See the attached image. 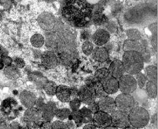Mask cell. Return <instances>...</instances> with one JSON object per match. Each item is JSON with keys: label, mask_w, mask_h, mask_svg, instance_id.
I'll use <instances>...</instances> for the list:
<instances>
[{"label": "cell", "mask_w": 158, "mask_h": 129, "mask_svg": "<svg viewBox=\"0 0 158 129\" xmlns=\"http://www.w3.org/2000/svg\"><path fill=\"white\" fill-rule=\"evenodd\" d=\"M93 8L86 0H65L62 14L66 20L75 24L85 16L92 15Z\"/></svg>", "instance_id": "cell-1"}, {"label": "cell", "mask_w": 158, "mask_h": 129, "mask_svg": "<svg viewBox=\"0 0 158 129\" xmlns=\"http://www.w3.org/2000/svg\"><path fill=\"white\" fill-rule=\"evenodd\" d=\"M121 62L125 73L131 75L140 72L144 67L142 56L137 51H125L123 54Z\"/></svg>", "instance_id": "cell-2"}, {"label": "cell", "mask_w": 158, "mask_h": 129, "mask_svg": "<svg viewBox=\"0 0 158 129\" xmlns=\"http://www.w3.org/2000/svg\"><path fill=\"white\" fill-rule=\"evenodd\" d=\"M128 119L131 126L139 129L148 125L150 115L148 110L142 107L136 106L129 111Z\"/></svg>", "instance_id": "cell-3"}, {"label": "cell", "mask_w": 158, "mask_h": 129, "mask_svg": "<svg viewBox=\"0 0 158 129\" xmlns=\"http://www.w3.org/2000/svg\"><path fill=\"white\" fill-rule=\"evenodd\" d=\"M24 122L31 129H38L44 122L41 111L33 107L26 110L24 115Z\"/></svg>", "instance_id": "cell-4"}, {"label": "cell", "mask_w": 158, "mask_h": 129, "mask_svg": "<svg viewBox=\"0 0 158 129\" xmlns=\"http://www.w3.org/2000/svg\"><path fill=\"white\" fill-rule=\"evenodd\" d=\"M119 90L122 93L131 95L137 89V84L133 75L124 74L118 79Z\"/></svg>", "instance_id": "cell-5"}, {"label": "cell", "mask_w": 158, "mask_h": 129, "mask_svg": "<svg viewBox=\"0 0 158 129\" xmlns=\"http://www.w3.org/2000/svg\"><path fill=\"white\" fill-rule=\"evenodd\" d=\"M114 100L116 108L127 113H129L131 110L137 106V104L131 95L121 93Z\"/></svg>", "instance_id": "cell-6"}, {"label": "cell", "mask_w": 158, "mask_h": 129, "mask_svg": "<svg viewBox=\"0 0 158 129\" xmlns=\"http://www.w3.org/2000/svg\"><path fill=\"white\" fill-rule=\"evenodd\" d=\"M38 23L43 30L52 32L57 26V20L53 15L50 13L44 12L38 17Z\"/></svg>", "instance_id": "cell-7"}, {"label": "cell", "mask_w": 158, "mask_h": 129, "mask_svg": "<svg viewBox=\"0 0 158 129\" xmlns=\"http://www.w3.org/2000/svg\"><path fill=\"white\" fill-rule=\"evenodd\" d=\"M110 115L112 120V125L121 129L130 126L128 113L117 109Z\"/></svg>", "instance_id": "cell-8"}, {"label": "cell", "mask_w": 158, "mask_h": 129, "mask_svg": "<svg viewBox=\"0 0 158 129\" xmlns=\"http://www.w3.org/2000/svg\"><path fill=\"white\" fill-rule=\"evenodd\" d=\"M78 98L85 104H89L97 99L94 87L88 86H85L79 90Z\"/></svg>", "instance_id": "cell-9"}, {"label": "cell", "mask_w": 158, "mask_h": 129, "mask_svg": "<svg viewBox=\"0 0 158 129\" xmlns=\"http://www.w3.org/2000/svg\"><path fill=\"white\" fill-rule=\"evenodd\" d=\"M93 119L94 125L98 128H104L112 124L110 115L102 111H98L94 114Z\"/></svg>", "instance_id": "cell-10"}, {"label": "cell", "mask_w": 158, "mask_h": 129, "mask_svg": "<svg viewBox=\"0 0 158 129\" xmlns=\"http://www.w3.org/2000/svg\"><path fill=\"white\" fill-rule=\"evenodd\" d=\"M41 62L45 68H54L59 63L58 56L52 51H44L41 56Z\"/></svg>", "instance_id": "cell-11"}, {"label": "cell", "mask_w": 158, "mask_h": 129, "mask_svg": "<svg viewBox=\"0 0 158 129\" xmlns=\"http://www.w3.org/2000/svg\"><path fill=\"white\" fill-rule=\"evenodd\" d=\"M100 111H102L109 114H111L116 110L115 100L114 98L108 96L100 98L98 102Z\"/></svg>", "instance_id": "cell-12"}, {"label": "cell", "mask_w": 158, "mask_h": 129, "mask_svg": "<svg viewBox=\"0 0 158 129\" xmlns=\"http://www.w3.org/2000/svg\"><path fill=\"white\" fill-rule=\"evenodd\" d=\"M19 99L21 104L27 109L35 107L37 99L35 94L31 91L27 90H24L21 92L19 96Z\"/></svg>", "instance_id": "cell-13"}, {"label": "cell", "mask_w": 158, "mask_h": 129, "mask_svg": "<svg viewBox=\"0 0 158 129\" xmlns=\"http://www.w3.org/2000/svg\"><path fill=\"white\" fill-rule=\"evenodd\" d=\"M110 39V34L105 29H97L92 36V40L97 46H103L106 44Z\"/></svg>", "instance_id": "cell-14"}, {"label": "cell", "mask_w": 158, "mask_h": 129, "mask_svg": "<svg viewBox=\"0 0 158 129\" xmlns=\"http://www.w3.org/2000/svg\"><path fill=\"white\" fill-rule=\"evenodd\" d=\"M57 107L54 102L49 101L44 104L41 110L42 116L44 122H51L55 117Z\"/></svg>", "instance_id": "cell-15"}, {"label": "cell", "mask_w": 158, "mask_h": 129, "mask_svg": "<svg viewBox=\"0 0 158 129\" xmlns=\"http://www.w3.org/2000/svg\"><path fill=\"white\" fill-rule=\"evenodd\" d=\"M102 85L107 95H113L119 90L118 79L110 75L102 83Z\"/></svg>", "instance_id": "cell-16"}, {"label": "cell", "mask_w": 158, "mask_h": 129, "mask_svg": "<svg viewBox=\"0 0 158 129\" xmlns=\"http://www.w3.org/2000/svg\"><path fill=\"white\" fill-rule=\"evenodd\" d=\"M109 75L117 79H119L125 73L123 63L119 60H116L112 62L108 68Z\"/></svg>", "instance_id": "cell-17"}, {"label": "cell", "mask_w": 158, "mask_h": 129, "mask_svg": "<svg viewBox=\"0 0 158 129\" xmlns=\"http://www.w3.org/2000/svg\"><path fill=\"white\" fill-rule=\"evenodd\" d=\"M131 96H133L136 104H141L142 107L143 108L144 107L145 105H146L145 107V109H146L147 104H148L149 98L145 89L140 88L137 89L131 94Z\"/></svg>", "instance_id": "cell-18"}, {"label": "cell", "mask_w": 158, "mask_h": 129, "mask_svg": "<svg viewBox=\"0 0 158 129\" xmlns=\"http://www.w3.org/2000/svg\"><path fill=\"white\" fill-rule=\"evenodd\" d=\"M55 95L60 101L62 103H69L71 99V89L66 86H58Z\"/></svg>", "instance_id": "cell-19"}, {"label": "cell", "mask_w": 158, "mask_h": 129, "mask_svg": "<svg viewBox=\"0 0 158 129\" xmlns=\"http://www.w3.org/2000/svg\"><path fill=\"white\" fill-rule=\"evenodd\" d=\"M92 56L94 59L98 62L102 63L106 62L109 59L108 50L103 46H97L94 48Z\"/></svg>", "instance_id": "cell-20"}, {"label": "cell", "mask_w": 158, "mask_h": 129, "mask_svg": "<svg viewBox=\"0 0 158 129\" xmlns=\"http://www.w3.org/2000/svg\"><path fill=\"white\" fill-rule=\"evenodd\" d=\"M17 105V102L13 98H7L2 102L0 109L5 116H9L12 111L16 108Z\"/></svg>", "instance_id": "cell-21"}, {"label": "cell", "mask_w": 158, "mask_h": 129, "mask_svg": "<svg viewBox=\"0 0 158 129\" xmlns=\"http://www.w3.org/2000/svg\"><path fill=\"white\" fill-rule=\"evenodd\" d=\"M28 78L30 81L35 84V86L40 88L43 89L48 80L40 72H32L28 75Z\"/></svg>", "instance_id": "cell-22"}, {"label": "cell", "mask_w": 158, "mask_h": 129, "mask_svg": "<svg viewBox=\"0 0 158 129\" xmlns=\"http://www.w3.org/2000/svg\"><path fill=\"white\" fill-rule=\"evenodd\" d=\"M143 48L140 41H132L127 39L123 43V50L125 51H140Z\"/></svg>", "instance_id": "cell-23"}, {"label": "cell", "mask_w": 158, "mask_h": 129, "mask_svg": "<svg viewBox=\"0 0 158 129\" xmlns=\"http://www.w3.org/2000/svg\"><path fill=\"white\" fill-rule=\"evenodd\" d=\"M5 75L10 80H16L20 76V70L13 64L5 67L3 69Z\"/></svg>", "instance_id": "cell-24"}, {"label": "cell", "mask_w": 158, "mask_h": 129, "mask_svg": "<svg viewBox=\"0 0 158 129\" xmlns=\"http://www.w3.org/2000/svg\"><path fill=\"white\" fill-rule=\"evenodd\" d=\"M45 39L44 44L48 49H54L57 48L59 38L57 37V34L55 33L50 32L48 35Z\"/></svg>", "instance_id": "cell-25"}, {"label": "cell", "mask_w": 158, "mask_h": 129, "mask_svg": "<svg viewBox=\"0 0 158 129\" xmlns=\"http://www.w3.org/2000/svg\"><path fill=\"white\" fill-rule=\"evenodd\" d=\"M79 112H80L81 122L83 124L93 123L94 114L90 111L88 108L83 107L81 109L79 110Z\"/></svg>", "instance_id": "cell-26"}, {"label": "cell", "mask_w": 158, "mask_h": 129, "mask_svg": "<svg viewBox=\"0 0 158 129\" xmlns=\"http://www.w3.org/2000/svg\"><path fill=\"white\" fill-rule=\"evenodd\" d=\"M145 73L148 81L157 83V68L154 65H148L145 68Z\"/></svg>", "instance_id": "cell-27"}, {"label": "cell", "mask_w": 158, "mask_h": 129, "mask_svg": "<svg viewBox=\"0 0 158 129\" xmlns=\"http://www.w3.org/2000/svg\"><path fill=\"white\" fill-rule=\"evenodd\" d=\"M92 20L96 26H104L109 22L107 16L101 11H95L92 15Z\"/></svg>", "instance_id": "cell-28"}, {"label": "cell", "mask_w": 158, "mask_h": 129, "mask_svg": "<svg viewBox=\"0 0 158 129\" xmlns=\"http://www.w3.org/2000/svg\"><path fill=\"white\" fill-rule=\"evenodd\" d=\"M146 87L145 91L148 93L149 98L155 99L157 96V83L152 81H148L145 86Z\"/></svg>", "instance_id": "cell-29"}, {"label": "cell", "mask_w": 158, "mask_h": 129, "mask_svg": "<svg viewBox=\"0 0 158 129\" xmlns=\"http://www.w3.org/2000/svg\"><path fill=\"white\" fill-rule=\"evenodd\" d=\"M45 39L41 34H34L31 38V44L36 48H40L44 45Z\"/></svg>", "instance_id": "cell-30"}, {"label": "cell", "mask_w": 158, "mask_h": 129, "mask_svg": "<svg viewBox=\"0 0 158 129\" xmlns=\"http://www.w3.org/2000/svg\"><path fill=\"white\" fill-rule=\"evenodd\" d=\"M126 35L128 39L132 41H140L142 34L140 30L135 28H131L126 30Z\"/></svg>", "instance_id": "cell-31"}, {"label": "cell", "mask_w": 158, "mask_h": 129, "mask_svg": "<svg viewBox=\"0 0 158 129\" xmlns=\"http://www.w3.org/2000/svg\"><path fill=\"white\" fill-rule=\"evenodd\" d=\"M71 113V110L69 108H64L57 109V111H56L55 116L59 120L64 121L69 119Z\"/></svg>", "instance_id": "cell-32"}, {"label": "cell", "mask_w": 158, "mask_h": 129, "mask_svg": "<svg viewBox=\"0 0 158 129\" xmlns=\"http://www.w3.org/2000/svg\"><path fill=\"white\" fill-rule=\"evenodd\" d=\"M57 86L54 82L53 81H48L45 84V85L43 87V90L46 92L47 95L50 96H55L56 94V91H57Z\"/></svg>", "instance_id": "cell-33"}, {"label": "cell", "mask_w": 158, "mask_h": 129, "mask_svg": "<svg viewBox=\"0 0 158 129\" xmlns=\"http://www.w3.org/2000/svg\"><path fill=\"white\" fill-rule=\"evenodd\" d=\"M109 75H109L108 69L106 68H102L97 70L95 72L94 77L98 82L102 83Z\"/></svg>", "instance_id": "cell-34"}, {"label": "cell", "mask_w": 158, "mask_h": 129, "mask_svg": "<svg viewBox=\"0 0 158 129\" xmlns=\"http://www.w3.org/2000/svg\"><path fill=\"white\" fill-rule=\"evenodd\" d=\"M133 76H134L135 80H136L137 86L139 87V88L143 89V87H145V86L146 84L147 80H148L145 74H143L142 72H140Z\"/></svg>", "instance_id": "cell-35"}, {"label": "cell", "mask_w": 158, "mask_h": 129, "mask_svg": "<svg viewBox=\"0 0 158 129\" xmlns=\"http://www.w3.org/2000/svg\"><path fill=\"white\" fill-rule=\"evenodd\" d=\"M82 51L83 53L87 56L92 54L94 50V46L92 42L89 41H86L82 45Z\"/></svg>", "instance_id": "cell-36"}, {"label": "cell", "mask_w": 158, "mask_h": 129, "mask_svg": "<svg viewBox=\"0 0 158 129\" xmlns=\"http://www.w3.org/2000/svg\"><path fill=\"white\" fill-rule=\"evenodd\" d=\"M95 91V94H96V96L98 98H102L107 96L108 95L106 92V91H104L102 85L101 83H98L95 87H94Z\"/></svg>", "instance_id": "cell-37"}, {"label": "cell", "mask_w": 158, "mask_h": 129, "mask_svg": "<svg viewBox=\"0 0 158 129\" xmlns=\"http://www.w3.org/2000/svg\"><path fill=\"white\" fill-rule=\"evenodd\" d=\"M144 63H148L151 60V52L148 48H143L140 52Z\"/></svg>", "instance_id": "cell-38"}, {"label": "cell", "mask_w": 158, "mask_h": 129, "mask_svg": "<svg viewBox=\"0 0 158 129\" xmlns=\"http://www.w3.org/2000/svg\"><path fill=\"white\" fill-rule=\"evenodd\" d=\"M69 103L70 110H71V111H75L80 110L81 105V101L78 98L71 99Z\"/></svg>", "instance_id": "cell-39"}, {"label": "cell", "mask_w": 158, "mask_h": 129, "mask_svg": "<svg viewBox=\"0 0 158 129\" xmlns=\"http://www.w3.org/2000/svg\"><path fill=\"white\" fill-rule=\"evenodd\" d=\"M123 6L119 3H114L111 6V15L113 17H118L121 12Z\"/></svg>", "instance_id": "cell-40"}, {"label": "cell", "mask_w": 158, "mask_h": 129, "mask_svg": "<svg viewBox=\"0 0 158 129\" xmlns=\"http://www.w3.org/2000/svg\"><path fill=\"white\" fill-rule=\"evenodd\" d=\"M52 129H69V128L63 121L56 120L52 123Z\"/></svg>", "instance_id": "cell-41"}, {"label": "cell", "mask_w": 158, "mask_h": 129, "mask_svg": "<svg viewBox=\"0 0 158 129\" xmlns=\"http://www.w3.org/2000/svg\"><path fill=\"white\" fill-rule=\"evenodd\" d=\"M13 65L19 69V68H22L23 67H24L26 63L24 60H22V58L16 57L14 58V59H13Z\"/></svg>", "instance_id": "cell-42"}, {"label": "cell", "mask_w": 158, "mask_h": 129, "mask_svg": "<svg viewBox=\"0 0 158 129\" xmlns=\"http://www.w3.org/2000/svg\"><path fill=\"white\" fill-rule=\"evenodd\" d=\"M91 38H92V33L90 32V30H89L88 29H84L81 31V38L83 40H84L85 41H89Z\"/></svg>", "instance_id": "cell-43"}, {"label": "cell", "mask_w": 158, "mask_h": 129, "mask_svg": "<svg viewBox=\"0 0 158 129\" xmlns=\"http://www.w3.org/2000/svg\"><path fill=\"white\" fill-rule=\"evenodd\" d=\"M106 30L109 32H114L116 30V26L114 22H108L106 25Z\"/></svg>", "instance_id": "cell-44"}, {"label": "cell", "mask_w": 158, "mask_h": 129, "mask_svg": "<svg viewBox=\"0 0 158 129\" xmlns=\"http://www.w3.org/2000/svg\"><path fill=\"white\" fill-rule=\"evenodd\" d=\"M88 108L90 110V111H91L93 114H95L97 111H100L98 103H96L95 101H94V102H93L92 103H90L89 104H88Z\"/></svg>", "instance_id": "cell-45"}, {"label": "cell", "mask_w": 158, "mask_h": 129, "mask_svg": "<svg viewBox=\"0 0 158 129\" xmlns=\"http://www.w3.org/2000/svg\"><path fill=\"white\" fill-rule=\"evenodd\" d=\"M44 104H45V103H44L43 99L40 98L36 99L35 105V107H34L36 108V109H38V110L41 111L42 109L43 108V107L44 106Z\"/></svg>", "instance_id": "cell-46"}, {"label": "cell", "mask_w": 158, "mask_h": 129, "mask_svg": "<svg viewBox=\"0 0 158 129\" xmlns=\"http://www.w3.org/2000/svg\"><path fill=\"white\" fill-rule=\"evenodd\" d=\"M151 44L153 49L156 52L157 51V34H152V36L151 39Z\"/></svg>", "instance_id": "cell-47"}, {"label": "cell", "mask_w": 158, "mask_h": 129, "mask_svg": "<svg viewBox=\"0 0 158 129\" xmlns=\"http://www.w3.org/2000/svg\"><path fill=\"white\" fill-rule=\"evenodd\" d=\"M2 61L3 62V63H4V65H5V67L10 66V65L13 64V59H12V58L9 57L8 55H7V56H5L2 58Z\"/></svg>", "instance_id": "cell-48"}, {"label": "cell", "mask_w": 158, "mask_h": 129, "mask_svg": "<svg viewBox=\"0 0 158 129\" xmlns=\"http://www.w3.org/2000/svg\"><path fill=\"white\" fill-rule=\"evenodd\" d=\"M71 89V99L74 98H78V95H79V90H77V88L76 87H72Z\"/></svg>", "instance_id": "cell-49"}, {"label": "cell", "mask_w": 158, "mask_h": 129, "mask_svg": "<svg viewBox=\"0 0 158 129\" xmlns=\"http://www.w3.org/2000/svg\"><path fill=\"white\" fill-rule=\"evenodd\" d=\"M40 129H52V123L51 122H44L40 126Z\"/></svg>", "instance_id": "cell-50"}, {"label": "cell", "mask_w": 158, "mask_h": 129, "mask_svg": "<svg viewBox=\"0 0 158 129\" xmlns=\"http://www.w3.org/2000/svg\"><path fill=\"white\" fill-rule=\"evenodd\" d=\"M149 29L151 30V32H152V34H157V23H154L151 24L149 26Z\"/></svg>", "instance_id": "cell-51"}, {"label": "cell", "mask_w": 158, "mask_h": 129, "mask_svg": "<svg viewBox=\"0 0 158 129\" xmlns=\"http://www.w3.org/2000/svg\"><path fill=\"white\" fill-rule=\"evenodd\" d=\"M0 129H12L10 124L4 122H0Z\"/></svg>", "instance_id": "cell-52"}, {"label": "cell", "mask_w": 158, "mask_h": 129, "mask_svg": "<svg viewBox=\"0 0 158 129\" xmlns=\"http://www.w3.org/2000/svg\"><path fill=\"white\" fill-rule=\"evenodd\" d=\"M5 56H7V52L2 46H0V61Z\"/></svg>", "instance_id": "cell-53"}, {"label": "cell", "mask_w": 158, "mask_h": 129, "mask_svg": "<svg viewBox=\"0 0 158 129\" xmlns=\"http://www.w3.org/2000/svg\"><path fill=\"white\" fill-rule=\"evenodd\" d=\"M66 124L67 126H68L69 129H74L76 126L75 123L72 120H69L66 122Z\"/></svg>", "instance_id": "cell-54"}, {"label": "cell", "mask_w": 158, "mask_h": 129, "mask_svg": "<svg viewBox=\"0 0 158 129\" xmlns=\"http://www.w3.org/2000/svg\"><path fill=\"white\" fill-rule=\"evenodd\" d=\"M10 126L12 129H19L21 127L20 125L17 122H14L12 123H11Z\"/></svg>", "instance_id": "cell-55"}, {"label": "cell", "mask_w": 158, "mask_h": 129, "mask_svg": "<svg viewBox=\"0 0 158 129\" xmlns=\"http://www.w3.org/2000/svg\"><path fill=\"white\" fill-rule=\"evenodd\" d=\"M83 129H97V127L93 123H87L83 127Z\"/></svg>", "instance_id": "cell-56"}, {"label": "cell", "mask_w": 158, "mask_h": 129, "mask_svg": "<svg viewBox=\"0 0 158 129\" xmlns=\"http://www.w3.org/2000/svg\"><path fill=\"white\" fill-rule=\"evenodd\" d=\"M152 123H154L156 126L157 124V114L156 113L152 116Z\"/></svg>", "instance_id": "cell-57"}, {"label": "cell", "mask_w": 158, "mask_h": 129, "mask_svg": "<svg viewBox=\"0 0 158 129\" xmlns=\"http://www.w3.org/2000/svg\"><path fill=\"white\" fill-rule=\"evenodd\" d=\"M100 0H86V2L91 5H94L97 4L99 2Z\"/></svg>", "instance_id": "cell-58"}, {"label": "cell", "mask_w": 158, "mask_h": 129, "mask_svg": "<svg viewBox=\"0 0 158 129\" xmlns=\"http://www.w3.org/2000/svg\"><path fill=\"white\" fill-rule=\"evenodd\" d=\"M5 116L3 114L1 109H0V122H4L5 121Z\"/></svg>", "instance_id": "cell-59"}, {"label": "cell", "mask_w": 158, "mask_h": 129, "mask_svg": "<svg viewBox=\"0 0 158 129\" xmlns=\"http://www.w3.org/2000/svg\"><path fill=\"white\" fill-rule=\"evenodd\" d=\"M103 129H119V128H118V127H114V126L111 125H109V126H108V127H106V128H104Z\"/></svg>", "instance_id": "cell-60"}, {"label": "cell", "mask_w": 158, "mask_h": 129, "mask_svg": "<svg viewBox=\"0 0 158 129\" xmlns=\"http://www.w3.org/2000/svg\"><path fill=\"white\" fill-rule=\"evenodd\" d=\"M5 67V66L4 63H3V62L1 60V61H0V70H3Z\"/></svg>", "instance_id": "cell-61"}, {"label": "cell", "mask_w": 158, "mask_h": 129, "mask_svg": "<svg viewBox=\"0 0 158 129\" xmlns=\"http://www.w3.org/2000/svg\"><path fill=\"white\" fill-rule=\"evenodd\" d=\"M123 129H137L136 128H135V127H132V126H129V127H127V128H123Z\"/></svg>", "instance_id": "cell-62"}, {"label": "cell", "mask_w": 158, "mask_h": 129, "mask_svg": "<svg viewBox=\"0 0 158 129\" xmlns=\"http://www.w3.org/2000/svg\"><path fill=\"white\" fill-rule=\"evenodd\" d=\"M19 129H31V128L27 127H21Z\"/></svg>", "instance_id": "cell-63"}, {"label": "cell", "mask_w": 158, "mask_h": 129, "mask_svg": "<svg viewBox=\"0 0 158 129\" xmlns=\"http://www.w3.org/2000/svg\"><path fill=\"white\" fill-rule=\"evenodd\" d=\"M135 1H137L138 2V1H140V0H135Z\"/></svg>", "instance_id": "cell-64"}]
</instances>
